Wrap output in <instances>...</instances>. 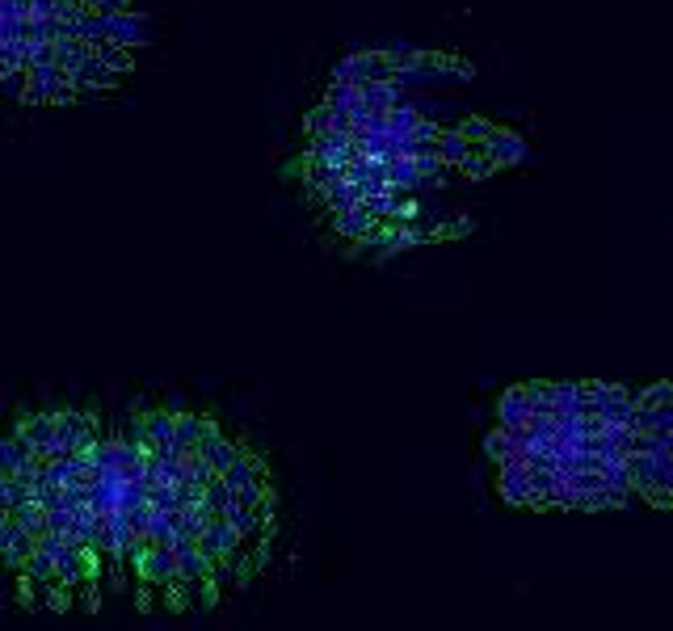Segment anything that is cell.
Wrapping results in <instances>:
<instances>
[{
	"instance_id": "cell-1",
	"label": "cell",
	"mask_w": 673,
	"mask_h": 631,
	"mask_svg": "<svg viewBox=\"0 0 673 631\" xmlns=\"http://www.w3.org/2000/svg\"><path fill=\"white\" fill-rule=\"evenodd\" d=\"M114 602L202 615L274 564L282 497L270 459L215 413L139 404L106 446Z\"/></svg>"
},
{
	"instance_id": "cell-2",
	"label": "cell",
	"mask_w": 673,
	"mask_h": 631,
	"mask_svg": "<svg viewBox=\"0 0 673 631\" xmlns=\"http://www.w3.org/2000/svg\"><path fill=\"white\" fill-rule=\"evenodd\" d=\"M110 421L85 404H47L0 430V598L55 619L114 602Z\"/></svg>"
},
{
	"instance_id": "cell-3",
	"label": "cell",
	"mask_w": 673,
	"mask_h": 631,
	"mask_svg": "<svg viewBox=\"0 0 673 631\" xmlns=\"http://www.w3.org/2000/svg\"><path fill=\"white\" fill-rule=\"evenodd\" d=\"M26 101H34V106H43V101H76L80 93L72 89L68 72L59 64H38V68H26Z\"/></svg>"
},
{
	"instance_id": "cell-4",
	"label": "cell",
	"mask_w": 673,
	"mask_h": 631,
	"mask_svg": "<svg viewBox=\"0 0 673 631\" xmlns=\"http://www.w3.org/2000/svg\"><path fill=\"white\" fill-rule=\"evenodd\" d=\"M106 43H114V47H144V43H152V22L144 13H118V17H106Z\"/></svg>"
},
{
	"instance_id": "cell-5",
	"label": "cell",
	"mask_w": 673,
	"mask_h": 631,
	"mask_svg": "<svg viewBox=\"0 0 673 631\" xmlns=\"http://www.w3.org/2000/svg\"><path fill=\"white\" fill-rule=\"evenodd\" d=\"M68 80H72L76 93H97V89H118V85H122V72L106 68L97 55H89L76 72H68Z\"/></svg>"
},
{
	"instance_id": "cell-6",
	"label": "cell",
	"mask_w": 673,
	"mask_h": 631,
	"mask_svg": "<svg viewBox=\"0 0 673 631\" xmlns=\"http://www.w3.org/2000/svg\"><path fill=\"white\" fill-rule=\"evenodd\" d=\"M488 156L497 160V169L501 165H522V160L530 156V148H526V139L522 135H514V131H493L488 135Z\"/></svg>"
},
{
	"instance_id": "cell-7",
	"label": "cell",
	"mask_w": 673,
	"mask_h": 631,
	"mask_svg": "<svg viewBox=\"0 0 673 631\" xmlns=\"http://www.w3.org/2000/svg\"><path fill=\"white\" fill-rule=\"evenodd\" d=\"M362 106L371 110V114H387V110L404 106L400 85H396V80H383V85H362Z\"/></svg>"
},
{
	"instance_id": "cell-8",
	"label": "cell",
	"mask_w": 673,
	"mask_h": 631,
	"mask_svg": "<svg viewBox=\"0 0 673 631\" xmlns=\"http://www.w3.org/2000/svg\"><path fill=\"white\" fill-rule=\"evenodd\" d=\"M472 148H476V144H467V139H463L455 127H442L438 144H434V152H438L442 165H463V160L472 156Z\"/></svg>"
},
{
	"instance_id": "cell-9",
	"label": "cell",
	"mask_w": 673,
	"mask_h": 631,
	"mask_svg": "<svg viewBox=\"0 0 673 631\" xmlns=\"http://www.w3.org/2000/svg\"><path fill=\"white\" fill-rule=\"evenodd\" d=\"M89 55H93V47H89V43H80V38H72V34L55 38V64L64 68V72H76Z\"/></svg>"
},
{
	"instance_id": "cell-10",
	"label": "cell",
	"mask_w": 673,
	"mask_h": 631,
	"mask_svg": "<svg viewBox=\"0 0 673 631\" xmlns=\"http://www.w3.org/2000/svg\"><path fill=\"white\" fill-rule=\"evenodd\" d=\"M459 169H463V177L484 181V177H493V173H497V160L488 156V148H484V144H476V148H472V156H467Z\"/></svg>"
},
{
	"instance_id": "cell-11",
	"label": "cell",
	"mask_w": 673,
	"mask_h": 631,
	"mask_svg": "<svg viewBox=\"0 0 673 631\" xmlns=\"http://www.w3.org/2000/svg\"><path fill=\"white\" fill-rule=\"evenodd\" d=\"M93 55H97L101 64H106V68L122 72V76H127V72L135 68V59H131V51H127V47H114V43H97V47H93Z\"/></svg>"
},
{
	"instance_id": "cell-12",
	"label": "cell",
	"mask_w": 673,
	"mask_h": 631,
	"mask_svg": "<svg viewBox=\"0 0 673 631\" xmlns=\"http://www.w3.org/2000/svg\"><path fill=\"white\" fill-rule=\"evenodd\" d=\"M324 101H329L333 110H354L358 101H362V89H358V85H341V80H333V85H329V97H324Z\"/></svg>"
},
{
	"instance_id": "cell-13",
	"label": "cell",
	"mask_w": 673,
	"mask_h": 631,
	"mask_svg": "<svg viewBox=\"0 0 673 631\" xmlns=\"http://www.w3.org/2000/svg\"><path fill=\"white\" fill-rule=\"evenodd\" d=\"M455 131L467 139V144H488V135H493L497 127H493V122H488V118H463Z\"/></svg>"
},
{
	"instance_id": "cell-14",
	"label": "cell",
	"mask_w": 673,
	"mask_h": 631,
	"mask_svg": "<svg viewBox=\"0 0 673 631\" xmlns=\"http://www.w3.org/2000/svg\"><path fill=\"white\" fill-rule=\"evenodd\" d=\"M303 127H308V135H324V131H333V106L329 101H320V106L308 110V118H303Z\"/></svg>"
},
{
	"instance_id": "cell-15",
	"label": "cell",
	"mask_w": 673,
	"mask_h": 631,
	"mask_svg": "<svg viewBox=\"0 0 673 631\" xmlns=\"http://www.w3.org/2000/svg\"><path fill=\"white\" fill-rule=\"evenodd\" d=\"M0 22H30V0H0Z\"/></svg>"
},
{
	"instance_id": "cell-16",
	"label": "cell",
	"mask_w": 673,
	"mask_h": 631,
	"mask_svg": "<svg viewBox=\"0 0 673 631\" xmlns=\"http://www.w3.org/2000/svg\"><path fill=\"white\" fill-rule=\"evenodd\" d=\"M131 5H135V0H97L89 13H97V17H118V13H131Z\"/></svg>"
},
{
	"instance_id": "cell-17",
	"label": "cell",
	"mask_w": 673,
	"mask_h": 631,
	"mask_svg": "<svg viewBox=\"0 0 673 631\" xmlns=\"http://www.w3.org/2000/svg\"><path fill=\"white\" fill-rule=\"evenodd\" d=\"M93 5H97V0H85V9H93Z\"/></svg>"
}]
</instances>
